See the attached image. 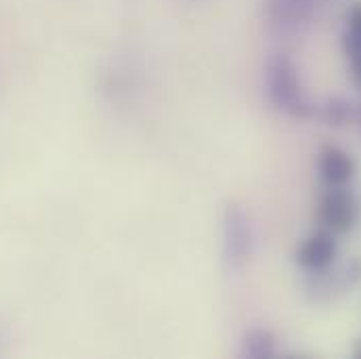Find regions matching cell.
Listing matches in <instances>:
<instances>
[{
    "label": "cell",
    "mask_w": 361,
    "mask_h": 359,
    "mask_svg": "<svg viewBox=\"0 0 361 359\" xmlns=\"http://www.w3.org/2000/svg\"><path fill=\"white\" fill-rule=\"evenodd\" d=\"M263 83L269 103L283 116L294 120L315 118L317 103L311 101L302 85L296 61L286 53H273L263 66Z\"/></svg>",
    "instance_id": "cell-1"
},
{
    "label": "cell",
    "mask_w": 361,
    "mask_h": 359,
    "mask_svg": "<svg viewBox=\"0 0 361 359\" xmlns=\"http://www.w3.org/2000/svg\"><path fill=\"white\" fill-rule=\"evenodd\" d=\"M257 233L250 214L235 202L227 204L221 214V259L229 273L244 271L255 257Z\"/></svg>",
    "instance_id": "cell-2"
},
{
    "label": "cell",
    "mask_w": 361,
    "mask_h": 359,
    "mask_svg": "<svg viewBox=\"0 0 361 359\" xmlns=\"http://www.w3.org/2000/svg\"><path fill=\"white\" fill-rule=\"evenodd\" d=\"M361 281V259L355 257L347 263H334L332 267L319 273H307L302 292L309 303L326 305L351 294L353 288Z\"/></svg>",
    "instance_id": "cell-3"
},
{
    "label": "cell",
    "mask_w": 361,
    "mask_h": 359,
    "mask_svg": "<svg viewBox=\"0 0 361 359\" xmlns=\"http://www.w3.org/2000/svg\"><path fill=\"white\" fill-rule=\"evenodd\" d=\"M315 219L319 227L334 236H345L357 225L360 202L349 187H326L315 206Z\"/></svg>",
    "instance_id": "cell-4"
},
{
    "label": "cell",
    "mask_w": 361,
    "mask_h": 359,
    "mask_svg": "<svg viewBox=\"0 0 361 359\" xmlns=\"http://www.w3.org/2000/svg\"><path fill=\"white\" fill-rule=\"evenodd\" d=\"M319 6L322 0H263V15L273 34L296 36L313 23Z\"/></svg>",
    "instance_id": "cell-5"
},
{
    "label": "cell",
    "mask_w": 361,
    "mask_h": 359,
    "mask_svg": "<svg viewBox=\"0 0 361 359\" xmlns=\"http://www.w3.org/2000/svg\"><path fill=\"white\" fill-rule=\"evenodd\" d=\"M338 261V240L332 231L319 227L311 231L294 250V263L302 273H319Z\"/></svg>",
    "instance_id": "cell-6"
},
{
    "label": "cell",
    "mask_w": 361,
    "mask_h": 359,
    "mask_svg": "<svg viewBox=\"0 0 361 359\" xmlns=\"http://www.w3.org/2000/svg\"><path fill=\"white\" fill-rule=\"evenodd\" d=\"M315 169L324 187H349L357 175V162L353 154L332 143L319 150Z\"/></svg>",
    "instance_id": "cell-7"
},
{
    "label": "cell",
    "mask_w": 361,
    "mask_h": 359,
    "mask_svg": "<svg viewBox=\"0 0 361 359\" xmlns=\"http://www.w3.org/2000/svg\"><path fill=\"white\" fill-rule=\"evenodd\" d=\"M277 355V336L265 326L248 328L240 341V358L273 359Z\"/></svg>",
    "instance_id": "cell-8"
},
{
    "label": "cell",
    "mask_w": 361,
    "mask_h": 359,
    "mask_svg": "<svg viewBox=\"0 0 361 359\" xmlns=\"http://www.w3.org/2000/svg\"><path fill=\"white\" fill-rule=\"evenodd\" d=\"M315 116L332 128H343L351 120H355V105L345 97H328L324 103L317 105Z\"/></svg>",
    "instance_id": "cell-9"
},
{
    "label": "cell",
    "mask_w": 361,
    "mask_h": 359,
    "mask_svg": "<svg viewBox=\"0 0 361 359\" xmlns=\"http://www.w3.org/2000/svg\"><path fill=\"white\" fill-rule=\"evenodd\" d=\"M349 61V76H351V83L355 85V89L361 90V55H355Z\"/></svg>",
    "instance_id": "cell-10"
},
{
    "label": "cell",
    "mask_w": 361,
    "mask_h": 359,
    "mask_svg": "<svg viewBox=\"0 0 361 359\" xmlns=\"http://www.w3.org/2000/svg\"><path fill=\"white\" fill-rule=\"evenodd\" d=\"M355 122L360 124V128H361V101L355 105Z\"/></svg>",
    "instance_id": "cell-11"
},
{
    "label": "cell",
    "mask_w": 361,
    "mask_h": 359,
    "mask_svg": "<svg viewBox=\"0 0 361 359\" xmlns=\"http://www.w3.org/2000/svg\"><path fill=\"white\" fill-rule=\"evenodd\" d=\"M360 358H361V353H360Z\"/></svg>",
    "instance_id": "cell-12"
}]
</instances>
